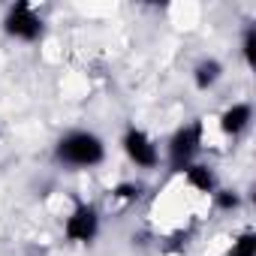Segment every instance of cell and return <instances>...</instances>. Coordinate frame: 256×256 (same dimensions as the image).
I'll use <instances>...</instances> for the list:
<instances>
[{"instance_id":"cell-1","label":"cell","mask_w":256,"mask_h":256,"mask_svg":"<svg viewBox=\"0 0 256 256\" xmlns=\"http://www.w3.org/2000/svg\"><path fill=\"white\" fill-rule=\"evenodd\" d=\"M54 160L64 169H96L106 163V139L94 130H70L54 142Z\"/></svg>"},{"instance_id":"cell-2","label":"cell","mask_w":256,"mask_h":256,"mask_svg":"<svg viewBox=\"0 0 256 256\" xmlns=\"http://www.w3.org/2000/svg\"><path fill=\"white\" fill-rule=\"evenodd\" d=\"M205 145V124L202 118H193V120H184L178 130L169 136L166 142V163H169V172H184L187 166L196 163L199 151Z\"/></svg>"},{"instance_id":"cell-3","label":"cell","mask_w":256,"mask_h":256,"mask_svg":"<svg viewBox=\"0 0 256 256\" xmlns=\"http://www.w3.org/2000/svg\"><path fill=\"white\" fill-rule=\"evenodd\" d=\"M0 28H4V34L10 40H16V42H40L46 36V22L36 12V6L28 4V0H16V4H10L6 12H4Z\"/></svg>"},{"instance_id":"cell-4","label":"cell","mask_w":256,"mask_h":256,"mask_svg":"<svg viewBox=\"0 0 256 256\" xmlns=\"http://www.w3.org/2000/svg\"><path fill=\"white\" fill-rule=\"evenodd\" d=\"M100 226H102V217H100V208L94 202H82L76 199L72 211L64 217V238L70 244H94L100 238Z\"/></svg>"},{"instance_id":"cell-5","label":"cell","mask_w":256,"mask_h":256,"mask_svg":"<svg viewBox=\"0 0 256 256\" xmlns=\"http://www.w3.org/2000/svg\"><path fill=\"white\" fill-rule=\"evenodd\" d=\"M120 148H124L126 160H130L136 169L151 172V169L160 166V148H157V142L142 130V126H136V124H130L120 133Z\"/></svg>"},{"instance_id":"cell-6","label":"cell","mask_w":256,"mask_h":256,"mask_svg":"<svg viewBox=\"0 0 256 256\" xmlns=\"http://www.w3.org/2000/svg\"><path fill=\"white\" fill-rule=\"evenodd\" d=\"M217 124H220V133L223 136L238 139V136H244L250 130V124H253V106L247 100H238V102H232V106H226L220 112Z\"/></svg>"},{"instance_id":"cell-7","label":"cell","mask_w":256,"mask_h":256,"mask_svg":"<svg viewBox=\"0 0 256 256\" xmlns=\"http://www.w3.org/2000/svg\"><path fill=\"white\" fill-rule=\"evenodd\" d=\"M184 181H187V187H193L196 193H205V196H214V190L220 187V181H217V172H214V166H208V163H193V166H187L184 172Z\"/></svg>"},{"instance_id":"cell-8","label":"cell","mask_w":256,"mask_h":256,"mask_svg":"<svg viewBox=\"0 0 256 256\" xmlns=\"http://www.w3.org/2000/svg\"><path fill=\"white\" fill-rule=\"evenodd\" d=\"M223 72H226L223 60H217V58H202V60L193 66V84H196V90H211V88H217L220 78H223Z\"/></svg>"},{"instance_id":"cell-9","label":"cell","mask_w":256,"mask_h":256,"mask_svg":"<svg viewBox=\"0 0 256 256\" xmlns=\"http://www.w3.org/2000/svg\"><path fill=\"white\" fill-rule=\"evenodd\" d=\"M226 256H256V232L253 229H244L235 235L232 247L226 250Z\"/></svg>"},{"instance_id":"cell-10","label":"cell","mask_w":256,"mask_h":256,"mask_svg":"<svg viewBox=\"0 0 256 256\" xmlns=\"http://www.w3.org/2000/svg\"><path fill=\"white\" fill-rule=\"evenodd\" d=\"M214 205H217L220 211H238V208L244 205V199H241V193H238V190L217 187V190H214Z\"/></svg>"},{"instance_id":"cell-11","label":"cell","mask_w":256,"mask_h":256,"mask_svg":"<svg viewBox=\"0 0 256 256\" xmlns=\"http://www.w3.org/2000/svg\"><path fill=\"white\" fill-rule=\"evenodd\" d=\"M241 58L247 66L256 64V24H247L244 28V36H241Z\"/></svg>"},{"instance_id":"cell-12","label":"cell","mask_w":256,"mask_h":256,"mask_svg":"<svg viewBox=\"0 0 256 256\" xmlns=\"http://www.w3.org/2000/svg\"><path fill=\"white\" fill-rule=\"evenodd\" d=\"M108 193H112V199H114V202H136V199L142 196V184H133V181H124V184L112 187Z\"/></svg>"}]
</instances>
